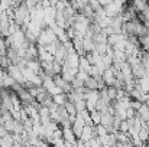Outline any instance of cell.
<instances>
[{
  "label": "cell",
  "instance_id": "6da1fadb",
  "mask_svg": "<svg viewBox=\"0 0 149 147\" xmlns=\"http://www.w3.org/2000/svg\"><path fill=\"white\" fill-rule=\"evenodd\" d=\"M55 41H58L56 39V36H55V33H54V30H52V28L49 26H45L44 28V30L41 32V35L38 36V46H42V48H45L47 45H49L52 42H55Z\"/></svg>",
  "mask_w": 149,
  "mask_h": 147
},
{
  "label": "cell",
  "instance_id": "7a4b0ae2",
  "mask_svg": "<svg viewBox=\"0 0 149 147\" xmlns=\"http://www.w3.org/2000/svg\"><path fill=\"white\" fill-rule=\"evenodd\" d=\"M94 137H97V136H96V131H94V126H86L84 130H83V134H81L80 140L88 143V141L93 140Z\"/></svg>",
  "mask_w": 149,
  "mask_h": 147
},
{
  "label": "cell",
  "instance_id": "3957f363",
  "mask_svg": "<svg viewBox=\"0 0 149 147\" xmlns=\"http://www.w3.org/2000/svg\"><path fill=\"white\" fill-rule=\"evenodd\" d=\"M62 137H64V140H65L67 143L75 146V143H77V137H75L72 128H62Z\"/></svg>",
  "mask_w": 149,
  "mask_h": 147
},
{
  "label": "cell",
  "instance_id": "277c9868",
  "mask_svg": "<svg viewBox=\"0 0 149 147\" xmlns=\"http://www.w3.org/2000/svg\"><path fill=\"white\" fill-rule=\"evenodd\" d=\"M83 49H84L86 55L94 52V50H96V43H94V41H93L91 38H84V41H83Z\"/></svg>",
  "mask_w": 149,
  "mask_h": 147
},
{
  "label": "cell",
  "instance_id": "5b68a950",
  "mask_svg": "<svg viewBox=\"0 0 149 147\" xmlns=\"http://www.w3.org/2000/svg\"><path fill=\"white\" fill-rule=\"evenodd\" d=\"M103 79H104V82L107 84V87H113V84H114V81H116V77H114V74H113V71H111L110 68L103 72Z\"/></svg>",
  "mask_w": 149,
  "mask_h": 147
},
{
  "label": "cell",
  "instance_id": "8992f818",
  "mask_svg": "<svg viewBox=\"0 0 149 147\" xmlns=\"http://www.w3.org/2000/svg\"><path fill=\"white\" fill-rule=\"evenodd\" d=\"M90 69H91V65H90V62L87 61V58H86V56H80L78 71H84V72H88V74H90Z\"/></svg>",
  "mask_w": 149,
  "mask_h": 147
},
{
  "label": "cell",
  "instance_id": "52a82bcc",
  "mask_svg": "<svg viewBox=\"0 0 149 147\" xmlns=\"http://www.w3.org/2000/svg\"><path fill=\"white\" fill-rule=\"evenodd\" d=\"M52 99H54V102H55L58 107H64V105L68 102L67 94H64V92H61V94H58V95H54V97H52Z\"/></svg>",
  "mask_w": 149,
  "mask_h": 147
},
{
  "label": "cell",
  "instance_id": "ba28073f",
  "mask_svg": "<svg viewBox=\"0 0 149 147\" xmlns=\"http://www.w3.org/2000/svg\"><path fill=\"white\" fill-rule=\"evenodd\" d=\"M138 115H139V117H141L145 123H148V121H149V107L145 104V102H143V104H142V107L139 108Z\"/></svg>",
  "mask_w": 149,
  "mask_h": 147
},
{
  "label": "cell",
  "instance_id": "9c48e42d",
  "mask_svg": "<svg viewBox=\"0 0 149 147\" xmlns=\"http://www.w3.org/2000/svg\"><path fill=\"white\" fill-rule=\"evenodd\" d=\"M84 87H86L88 91H96V90H99L97 79H96V78H93V77H90V78L84 82Z\"/></svg>",
  "mask_w": 149,
  "mask_h": 147
},
{
  "label": "cell",
  "instance_id": "30bf717a",
  "mask_svg": "<svg viewBox=\"0 0 149 147\" xmlns=\"http://www.w3.org/2000/svg\"><path fill=\"white\" fill-rule=\"evenodd\" d=\"M90 118H91L93 126H99L100 123H101V112L97 111V110L91 111V112H90Z\"/></svg>",
  "mask_w": 149,
  "mask_h": 147
},
{
  "label": "cell",
  "instance_id": "8fae6325",
  "mask_svg": "<svg viewBox=\"0 0 149 147\" xmlns=\"http://www.w3.org/2000/svg\"><path fill=\"white\" fill-rule=\"evenodd\" d=\"M138 136H139V139H141L142 141H145V143H148L149 141V128H148V126H146V124L143 126V128L139 131V134H138Z\"/></svg>",
  "mask_w": 149,
  "mask_h": 147
},
{
  "label": "cell",
  "instance_id": "7c38bea8",
  "mask_svg": "<svg viewBox=\"0 0 149 147\" xmlns=\"http://www.w3.org/2000/svg\"><path fill=\"white\" fill-rule=\"evenodd\" d=\"M94 131H96V136L97 137H106L109 133H107V130H106V127L104 126H101V124H99V126H94Z\"/></svg>",
  "mask_w": 149,
  "mask_h": 147
},
{
  "label": "cell",
  "instance_id": "4fadbf2b",
  "mask_svg": "<svg viewBox=\"0 0 149 147\" xmlns=\"http://www.w3.org/2000/svg\"><path fill=\"white\" fill-rule=\"evenodd\" d=\"M107 95L110 98V101H114L117 98V90L114 87H107Z\"/></svg>",
  "mask_w": 149,
  "mask_h": 147
},
{
  "label": "cell",
  "instance_id": "5bb4252c",
  "mask_svg": "<svg viewBox=\"0 0 149 147\" xmlns=\"http://www.w3.org/2000/svg\"><path fill=\"white\" fill-rule=\"evenodd\" d=\"M142 104L143 102H141V101H136V99H132V104H130V108H133L136 112L139 111V108L142 107Z\"/></svg>",
  "mask_w": 149,
  "mask_h": 147
},
{
  "label": "cell",
  "instance_id": "9a60e30c",
  "mask_svg": "<svg viewBox=\"0 0 149 147\" xmlns=\"http://www.w3.org/2000/svg\"><path fill=\"white\" fill-rule=\"evenodd\" d=\"M148 7H149V1H148Z\"/></svg>",
  "mask_w": 149,
  "mask_h": 147
},
{
  "label": "cell",
  "instance_id": "2e32d148",
  "mask_svg": "<svg viewBox=\"0 0 149 147\" xmlns=\"http://www.w3.org/2000/svg\"><path fill=\"white\" fill-rule=\"evenodd\" d=\"M148 143H149V141H148Z\"/></svg>",
  "mask_w": 149,
  "mask_h": 147
}]
</instances>
